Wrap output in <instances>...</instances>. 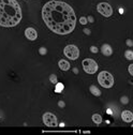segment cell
Listing matches in <instances>:
<instances>
[{
	"label": "cell",
	"mask_w": 133,
	"mask_h": 135,
	"mask_svg": "<svg viewBox=\"0 0 133 135\" xmlns=\"http://www.w3.org/2000/svg\"><path fill=\"white\" fill-rule=\"evenodd\" d=\"M41 14L46 27L57 35H69L76 26L74 10L68 3L60 0L46 2L42 8Z\"/></svg>",
	"instance_id": "cell-1"
},
{
	"label": "cell",
	"mask_w": 133,
	"mask_h": 135,
	"mask_svg": "<svg viewBox=\"0 0 133 135\" xmlns=\"http://www.w3.org/2000/svg\"><path fill=\"white\" fill-rule=\"evenodd\" d=\"M22 17V9L16 0H0V26L15 27L21 23Z\"/></svg>",
	"instance_id": "cell-2"
},
{
	"label": "cell",
	"mask_w": 133,
	"mask_h": 135,
	"mask_svg": "<svg viewBox=\"0 0 133 135\" xmlns=\"http://www.w3.org/2000/svg\"><path fill=\"white\" fill-rule=\"evenodd\" d=\"M98 83L101 85L103 88H112L114 85V77L113 75L107 71H101L98 74Z\"/></svg>",
	"instance_id": "cell-3"
},
{
	"label": "cell",
	"mask_w": 133,
	"mask_h": 135,
	"mask_svg": "<svg viewBox=\"0 0 133 135\" xmlns=\"http://www.w3.org/2000/svg\"><path fill=\"white\" fill-rule=\"evenodd\" d=\"M63 54L64 56L70 59V60H76L79 57V50L78 47L76 45L70 44V45H66L63 49Z\"/></svg>",
	"instance_id": "cell-4"
},
{
	"label": "cell",
	"mask_w": 133,
	"mask_h": 135,
	"mask_svg": "<svg viewBox=\"0 0 133 135\" xmlns=\"http://www.w3.org/2000/svg\"><path fill=\"white\" fill-rule=\"evenodd\" d=\"M82 65H83V69H84V71L87 74H94L98 71V63L93 59H91V58L84 59V60H83V62H82Z\"/></svg>",
	"instance_id": "cell-5"
},
{
	"label": "cell",
	"mask_w": 133,
	"mask_h": 135,
	"mask_svg": "<svg viewBox=\"0 0 133 135\" xmlns=\"http://www.w3.org/2000/svg\"><path fill=\"white\" fill-rule=\"evenodd\" d=\"M42 120H43V123L46 126V127H49V128H56L58 127V119L57 117L52 114V113H44L43 116H42Z\"/></svg>",
	"instance_id": "cell-6"
},
{
	"label": "cell",
	"mask_w": 133,
	"mask_h": 135,
	"mask_svg": "<svg viewBox=\"0 0 133 135\" xmlns=\"http://www.w3.org/2000/svg\"><path fill=\"white\" fill-rule=\"evenodd\" d=\"M97 11L101 15H103L104 17H110L113 15V8L107 2H100L97 6Z\"/></svg>",
	"instance_id": "cell-7"
},
{
	"label": "cell",
	"mask_w": 133,
	"mask_h": 135,
	"mask_svg": "<svg viewBox=\"0 0 133 135\" xmlns=\"http://www.w3.org/2000/svg\"><path fill=\"white\" fill-rule=\"evenodd\" d=\"M25 36H26V38H27L28 40L35 41V40H37V38H38V32H37V30H36L35 28L28 27V28L25 29Z\"/></svg>",
	"instance_id": "cell-8"
},
{
	"label": "cell",
	"mask_w": 133,
	"mask_h": 135,
	"mask_svg": "<svg viewBox=\"0 0 133 135\" xmlns=\"http://www.w3.org/2000/svg\"><path fill=\"white\" fill-rule=\"evenodd\" d=\"M121 119H122V121H125L127 123H130L131 121H133V114H132V112L124 110L121 113Z\"/></svg>",
	"instance_id": "cell-9"
},
{
	"label": "cell",
	"mask_w": 133,
	"mask_h": 135,
	"mask_svg": "<svg viewBox=\"0 0 133 135\" xmlns=\"http://www.w3.org/2000/svg\"><path fill=\"white\" fill-rule=\"evenodd\" d=\"M101 53H102L104 56L110 57V56L113 54V49H112L111 45H110V44H103V45L101 46Z\"/></svg>",
	"instance_id": "cell-10"
},
{
	"label": "cell",
	"mask_w": 133,
	"mask_h": 135,
	"mask_svg": "<svg viewBox=\"0 0 133 135\" xmlns=\"http://www.w3.org/2000/svg\"><path fill=\"white\" fill-rule=\"evenodd\" d=\"M58 66L60 68V70H62V71H68L70 69V62L64 60V59H61L58 62Z\"/></svg>",
	"instance_id": "cell-11"
},
{
	"label": "cell",
	"mask_w": 133,
	"mask_h": 135,
	"mask_svg": "<svg viewBox=\"0 0 133 135\" xmlns=\"http://www.w3.org/2000/svg\"><path fill=\"white\" fill-rule=\"evenodd\" d=\"M89 91L92 93V95H94V97H100L101 95V90H100L98 87H96V86H93V85H91L90 87H89Z\"/></svg>",
	"instance_id": "cell-12"
},
{
	"label": "cell",
	"mask_w": 133,
	"mask_h": 135,
	"mask_svg": "<svg viewBox=\"0 0 133 135\" xmlns=\"http://www.w3.org/2000/svg\"><path fill=\"white\" fill-rule=\"evenodd\" d=\"M91 119H92V121H93L96 124H100V123L102 122V116L99 115V114H94V115H92Z\"/></svg>",
	"instance_id": "cell-13"
},
{
	"label": "cell",
	"mask_w": 133,
	"mask_h": 135,
	"mask_svg": "<svg viewBox=\"0 0 133 135\" xmlns=\"http://www.w3.org/2000/svg\"><path fill=\"white\" fill-rule=\"evenodd\" d=\"M125 57L128 60H133V52L132 50H127V52L125 53Z\"/></svg>",
	"instance_id": "cell-14"
},
{
	"label": "cell",
	"mask_w": 133,
	"mask_h": 135,
	"mask_svg": "<svg viewBox=\"0 0 133 135\" xmlns=\"http://www.w3.org/2000/svg\"><path fill=\"white\" fill-rule=\"evenodd\" d=\"M49 81L53 83V84H57L58 83V78H57L56 74H51L49 75Z\"/></svg>",
	"instance_id": "cell-15"
},
{
	"label": "cell",
	"mask_w": 133,
	"mask_h": 135,
	"mask_svg": "<svg viewBox=\"0 0 133 135\" xmlns=\"http://www.w3.org/2000/svg\"><path fill=\"white\" fill-rule=\"evenodd\" d=\"M79 23H80L82 25H86V24L88 23V20H87V17H84V16H82V17L79 18Z\"/></svg>",
	"instance_id": "cell-16"
},
{
	"label": "cell",
	"mask_w": 133,
	"mask_h": 135,
	"mask_svg": "<svg viewBox=\"0 0 133 135\" xmlns=\"http://www.w3.org/2000/svg\"><path fill=\"white\" fill-rule=\"evenodd\" d=\"M90 52L93 53V54H97V53L99 52V48H98L97 46H91V47H90Z\"/></svg>",
	"instance_id": "cell-17"
},
{
	"label": "cell",
	"mask_w": 133,
	"mask_h": 135,
	"mask_svg": "<svg viewBox=\"0 0 133 135\" xmlns=\"http://www.w3.org/2000/svg\"><path fill=\"white\" fill-rule=\"evenodd\" d=\"M39 52H40V54H41V55H46L47 49H46L45 47H41V48L39 49Z\"/></svg>",
	"instance_id": "cell-18"
},
{
	"label": "cell",
	"mask_w": 133,
	"mask_h": 135,
	"mask_svg": "<svg viewBox=\"0 0 133 135\" xmlns=\"http://www.w3.org/2000/svg\"><path fill=\"white\" fill-rule=\"evenodd\" d=\"M120 101H121L122 104H127V103L129 102V99H128V97H122V98L120 99Z\"/></svg>",
	"instance_id": "cell-19"
},
{
	"label": "cell",
	"mask_w": 133,
	"mask_h": 135,
	"mask_svg": "<svg viewBox=\"0 0 133 135\" xmlns=\"http://www.w3.org/2000/svg\"><path fill=\"white\" fill-rule=\"evenodd\" d=\"M128 71H129L130 75H131V76H133V63L129 65V68H128Z\"/></svg>",
	"instance_id": "cell-20"
},
{
	"label": "cell",
	"mask_w": 133,
	"mask_h": 135,
	"mask_svg": "<svg viewBox=\"0 0 133 135\" xmlns=\"http://www.w3.org/2000/svg\"><path fill=\"white\" fill-rule=\"evenodd\" d=\"M62 88H63V86H62V84H58V85H57V91H61L62 90Z\"/></svg>",
	"instance_id": "cell-21"
},
{
	"label": "cell",
	"mask_w": 133,
	"mask_h": 135,
	"mask_svg": "<svg viewBox=\"0 0 133 135\" xmlns=\"http://www.w3.org/2000/svg\"><path fill=\"white\" fill-rule=\"evenodd\" d=\"M84 33H85V35H87V36H89V35H90V33H91V31H90L89 29L85 28V29H84Z\"/></svg>",
	"instance_id": "cell-22"
},
{
	"label": "cell",
	"mask_w": 133,
	"mask_h": 135,
	"mask_svg": "<svg viewBox=\"0 0 133 135\" xmlns=\"http://www.w3.org/2000/svg\"><path fill=\"white\" fill-rule=\"evenodd\" d=\"M58 105H59V107L63 108V107H64V102H63V101H59V102H58Z\"/></svg>",
	"instance_id": "cell-23"
},
{
	"label": "cell",
	"mask_w": 133,
	"mask_h": 135,
	"mask_svg": "<svg viewBox=\"0 0 133 135\" xmlns=\"http://www.w3.org/2000/svg\"><path fill=\"white\" fill-rule=\"evenodd\" d=\"M127 45L131 47V46H133V42H132L131 40H127Z\"/></svg>",
	"instance_id": "cell-24"
},
{
	"label": "cell",
	"mask_w": 133,
	"mask_h": 135,
	"mask_svg": "<svg viewBox=\"0 0 133 135\" xmlns=\"http://www.w3.org/2000/svg\"><path fill=\"white\" fill-rule=\"evenodd\" d=\"M88 22H90V23H92L93 22V17H92V16H88Z\"/></svg>",
	"instance_id": "cell-25"
},
{
	"label": "cell",
	"mask_w": 133,
	"mask_h": 135,
	"mask_svg": "<svg viewBox=\"0 0 133 135\" xmlns=\"http://www.w3.org/2000/svg\"><path fill=\"white\" fill-rule=\"evenodd\" d=\"M73 72H74L75 74H77V73H78V70L76 69V68H74V69H73Z\"/></svg>",
	"instance_id": "cell-26"
},
{
	"label": "cell",
	"mask_w": 133,
	"mask_h": 135,
	"mask_svg": "<svg viewBox=\"0 0 133 135\" xmlns=\"http://www.w3.org/2000/svg\"><path fill=\"white\" fill-rule=\"evenodd\" d=\"M107 114H112V110L111 109H107Z\"/></svg>",
	"instance_id": "cell-27"
},
{
	"label": "cell",
	"mask_w": 133,
	"mask_h": 135,
	"mask_svg": "<svg viewBox=\"0 0 133 135\" xmlns=\"http://www.w3.org/2000/svg\"><path fill=\"white\" fill-rule=\"evenodd\" d=\"M132 127H133V124H132Z\"/></svg>",
	"instance_id": "cell-28"
}]
</instances>
